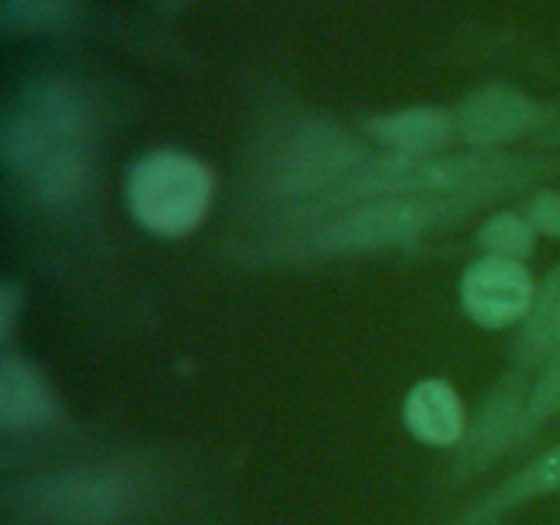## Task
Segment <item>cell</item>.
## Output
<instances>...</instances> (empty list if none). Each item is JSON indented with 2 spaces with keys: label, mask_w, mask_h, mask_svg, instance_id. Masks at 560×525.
Returning <instances> with one entry per match:
<instances>
[{
  "label": "cell",
  "mask_w": 560,
  "mask_h": 525,
  "mask_svg": "<svg viewBox=\"0 0 560 525\" xmlns=\"http://www.w3.org/2000/svg\"><path fill=\"white\" fill-rule=\"evenodd\" d=\"M525 410L528 402L520 397V388H503L495 397L487 399L485 408L479 410L476 421L470 424L468 435L459 443L463 454H459L457 470L463 476L481 474L490 468L512 443L525 438Z\"/></svg>",
  "instance_id": "ba28073f"
},
{
  "label": "cell",
  "mask_w": 560,
  "mask_h": 525,
  "mask_svg": "<svg viewBox=\"0 0 560 525\" xmlns=\"http://www.w3.org/2000/svg\"><path fill=\"white\" fill-rule=\"evenodd\" d=\"M536 230L528 222V217L520 213H495L487 219L479 230V244L487 252V257H503V260L523 262L534 252Z\"/></svg>",
  "instance_id": "5bb4252c"
},
{
  "label": "cell",
  "mask_w": 560,
  "mask_h": 525,
  "mask_svg": "<svg viewBox=\"0 0 560 525\" xmlns=\"http://www.w3.org/2000/svg\"><path fill=\"white\" fill-rule=\"evenodd\" d=\"M560 410V353L552 355L541 370L539 381L534 383L528 397V410H525V435L536 427L545 424Z\"/></svg>",
  "instance_id": "2e32d148"
},
{
  "label": "cell",
  "mask_w": 560,
  "mask_h": 525,
  "mask_svg": "<svg viewBox=\"0 0 560 525\" xmlns=\"http://www.w3.org/2000/svg\"><path fill=\"white\" fill-rule=\"evenodd\" d=\"M88 104L77 88L47 80L5 113L0 148L11 173L49 208H71L88 189Z\"/></svg>",
  "instance_id": "6da1fadb"
},
{
  "label": "cell",
  "mask_w": 560,
  "mask_h": 525,
  "mask_svg": "<svg viewBox=\"0 0 560 525\" xmlns=\"http://www.w3.org/2000/svg\"><path fill=\"white\" fill-rule=\"evenodd\" d=\"M364 164L361 148L334 126H304L284 145L273 167V184L284 195H315L334 184H348Z\"/></svg>",
  "instance_id": "5b68a950"
},
{
  "label": "cell",
  "mask_w": 560,
  "mask_h": 525,
  "mask_svg": "<svg viewBox=\"0 0 560 525\" xmlns=\"http://www.w3.org/2000/svg\"><path fill=\"white\" fill-rule=\"evenodd\" d=\"M560 492V443L552 446L550 452H545L541 457H536L534 463L525 465L506 487L495 492V495L487 501L485 517L495 512H506L512 506H523V503L536 501V498L558 495Z\"/></svg>",
  "instance_id": "4fadbf2b"
},
{
  "label": "cell",
  "mask_w": 560,
  "mask_h": 525,
  "mask_svg": "<svg viewBox=\"0 0 560 525\" xmlns=\"http://www.w3.org/2000/svg\"><path fill=\"white\" fill-rule=\"evenodd\" d=\"M213 178L206 164L180 151L142 156L126 178L129 213L142 230L162 238H184L206 219Z\"/></svg>",
  "instance_id": "7a4b0ae2"
},
{
  "label": "cell",
  "mask_w": 560,
  "mask_h": 525,
  "mask_svg": "<svg viewBox=\"0 0 560 525\" xmlns=\"http://www.w3.org/2000/svg\"><path fill=\"white\" fill-rule=\"evenodd\" d=\"M454 120L470 145L492 148L539 129L547 120V107L512 85H487L476 88L459 104Z\"/></svg>",
  "instance_id": "52a82bcc"
},
{
  "label": "cell",
  "mask_w": 560,
  "mask_h": 525,
  "mask_svg": "<svg viewBox=\"0 0 560 525\" xmlns=\"http://www.w3.org/2000/svg\"><path fill=\"white\" fill-rule=\"evenodd\" d=\"M16 306H20V295H16L14 284L5 282L3 290H0V339L3 342H9L11 331H14Z\"/></svg>",
  "instance_id": "ac0fdd59"
},
{
  "label": "cell",
  "mask_w": 560,
  "mask_h": 525,
  "mask_svg": "<svg viewBox=\"0 0 560 525\" xmlns=\"http://www.w3.org/2000/svg\"><path fill=\"white\" fill-rule=\"evenodd\" d=\"M366 126L397 156H430L452 140L457 120L443 107H405L377 115Z\"/></svg>",
  "instance_id": "8fae6325"
},
{
  "label": "cell",
  "mask_w": 560,
  "mask_h": 525,
  "mask_svg": "<svg viewBox=\"0 0 560 525\" xmlns=\"http://www.w3.org/2000/svg\"><path fill=\"white\" fill-rule=\"evenodd\" d=\"M31 501L47 523L115 525L140 506L142 481L126 468L96 465L42 479Z\"/></svg>",
  "instance_id": "277c9868"
},
{
  "label": "cell",
  "mask_w": 560,
  "mask_h": 525,
  "mask_svg": "<svg viewBox=\"0 0 560 525\" xmlns=\"http://www.w3.org/2000/svg\"><path fill=\"white\" fill-rule=\"evenodd\" d=\"M71 9V0H0L3 33H38L58 25Z\"/></svg>",
  "instance_id": "9a60e30c"
},
{
  "label": "cell",
  "mask_w": 560,
  "mask_h": 525,
  "mask_svg": "<svg viewBox=\"0 0 560 525\" xmlns=\"http://www.w3.org/2000/svg\"><path fill=\"white\" fill-rule=\"evenodd\" d=\"M465 197L438 195H388L372 197L339 213L320 241L328 252H370L386 246L408 244L419 235L430 233L443 219H454L468 208Z\"/></svg>",
  "instance_id": "3957f363"
},
{
  "label": "cell",
  "mask_w": 560,
  "mask_h": 525,
  "mask_svg": "<svg viewBox=\"0 0 560 525\" xmlns=\"http://www.w3.org/2000/svg\"><path fill=\"white\" fill-rule=\"evenodd\" d=\"M536 299V284L523 262L481 257L459 284L463 310L481 328H509L525 323Z\"/></svg>",
  "instance_id": "8992f818"
},
{
  "label": "cell",
  "mask_w": 560,
  "mask_h": 525,
  "mask_svg": "<svg viewBox=\"0 0 560 525\" xmlns=\"http://www.w3.org/2000/svg\"><path fill=\"white\" fill-rule=\"evenodd\" d=\"M560 353V262L536 288L534 306L517 339V361L523 366H545Z\"/></svg>",
  "instance_id": "7c38bea8"
},
{
  "label": "cell",
  "mask_w": 560,
  "mask_h": 525,
  "mask_svg": "<svg viewBox=\"0 0 560 525\" xmlns=\"http://www.w3.org/2000/svg\"><path fill=\"white\" fill-rule=\"evenodd\" d=\"M55 419V399L36 366L22 355L0 361V427L9 432L42 430Z\"/></svg>",
  "instance_id": "30bf717a"
},
{
  "label": "cell",
  "mask_w": 560,
  "mask_h": 525,
  "mask_svg": "<svg viewBox=\"0 0 560 525\" xmlns=\"http://www.w3.org/2000/svg\"><path fill=\"white\" fill-rule=\"evenodd\" d=\"M402 419L410 435L427 446L452 448L465 441L463 399L446 381L432 377L410 388Z\"/></svg>",
  "instance_id": "9c48e42d"
},
{
  "label": "cell",
  "mask_w": 560,
  "mask_h": 525,
  "mask_svg": "<svg viewBox=\"0 0 560 525\" xmlns=\"http://www.w3.org/2000/svg\"><path fill=\"white\" fill-rule=\"evenodd\" d=\"M528 222L536 233L560 238V191H539L528 206Z\"/></svg>",
  "instance_id": "e0dca14e"
}]
</instances>
